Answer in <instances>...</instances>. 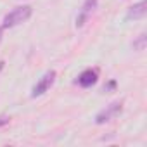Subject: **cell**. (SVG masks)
I'll return each instance as SVG.
<instances>
[{"label":"cell","instance_id":"5b68a950","mask_svg":"<svg viewBox=\"0 0 147 147\" xmlns=\"http://www.w3.org/2000/svg\"><path fill=\"white\" fill-rule=\"evenodd\" d=\"M99 82V69L97 67H88L83 73H80V76L76 78V85H80L82 88H90Z\"/></svg>","mask_w":147,"mask_h":147},{"label":"cell","instance_id":"52a82bcc","mask_svg":"<svg viewBox=\"0 0 147 147\" xmlns=\"http://www.w3.org/2000/svg\"><path fill=\"white\" fill-rule=\"evenodd\" d=\"M145 45H147V35H145V33H140V35L133 40V43H131L133 50H137V52H142V50L145 49Z\"/></svg>","mask_w":147,"mask_h":147},{"label":"cell","instance_id":"3957f363","mask_svg":"<svg viewBox=\"0 0 147 147\" xmlns=\"http://www.w3.org/2000/svg\"><path fill=\"white\" fill-rule=\"evenodd\" d=\"M55 76H57V73H55L54 69L47 71L45 75L36 82V85L33 87V90H31V97H33V99H36V97L43 95L45 92H49V90H50V87H52V85H54V82H55Z\"/></svg>","mask_w":147,"mask_h":147},{"label":"cell","instance_id":"ba28073f","mask_svg":"<svg viewBox=\"0 0 147 147\" xmlns=\"http://www.w3.org/2000/svg\"><path fill=\"white\" fill-rule=\"evenodd\" d=\"M116 87H118V83H116V80H111V82H107L106 85H104V92H114L116 90Z\"/></svg>","mask_w":147,"mask_h":147},{"label":"cell","instance_id":"9c48e42d","mask_svg":"<svg viewBox=\"0 0 147 147\" xmlns=\"http://www.w3.org/2000/svg\"><path fill=\"white\" fill-rule=\"evenodd\" d=\"M11 123V118L9 116H5V114H0V128L2 126H5V125H9Z\"/></svg>","mask_w":147,"mask_h":147},{"label":"cell","instance_id":"30bf717a","mask_svg":"<svg viewBox=\"0 0 147 147\" xmlns=\"http://www.w3.org/2000/svg\"><path fill=\"white\" fill-rule=\"evenodd\" d=\"M2 38H4V28H0V43H2Z\"/></svg>","mask_w":147,"mask_h":147},{"label":"cell","instance_id":"7a4b0ae2","mask_svg":"<svg viewBox=\"0 0 147 147\" xmlns=\"http://www.w3.org/2000/svg\"><path fill=\"white\" fill-rule=\"evenodd\" d=\"M121 113H123V100H114V102H111L109 106H106L102 111L97 113L95 123H97V125H106V123L116 119Z\"/></svg>","mask_w":147,"mask_h":147},{"label":"cell","instance_id":"8fae6325","mask_svg":"<svg viewBox=\"0 0 147 147\" xmlns=\"http://www.w3.org/2000/svg\"><path fill=\"white\" fill-rule=\"evenodd\" d=\"M4 64H5L4 61H0V71H2V69H4Z\"/></svg>","mask_w":147,"mask_h":147},{"label":"cell","instance_id":"6da1fadb","mask_svg":"<svg viewBox=\"0 0 147 147\" xmlns=\"http://www.w3.org/2000/svg\"><path fill=\"white\" fill-rule=\"evenodd\" d=\"M33 14V7L31 5H19V7H14L9 14H5L4 21H2V28L4 30H9V28H14L18 24H23L24 21H28Z\"/></svg>","mask_w":147,"mask_h":147},{"label":"cell","instance_id":"277c9868","mask_svg":"<svg viewBox=\"0 0 147 147\" xmlns=\"http://www.w3.org/2000/svg\"><path fill=\"white\" fill-rule=\"evenodd\" d=\"M97 4H99V0H85L80 12H78V16H76V28H83L87 24V21L90 19V16L97 9Z\"/></svg>","mask_w":147,"mask_h":147},{"label":"cell","instance_id":"8992f818","mask_svg":"<svg viewBox=\"0 0 147 147\" xmlns=\"http://www.w3.org/2000/svg\"><path fill=\"white\" fill-rule=\"evenodd\" d=\"M147 14V0H140V2L133 4L128 11H126V16L125 19L126 21H140L144 19Z\"/></svg>","mask_w":147,"mask_h":147}]
</instances>
